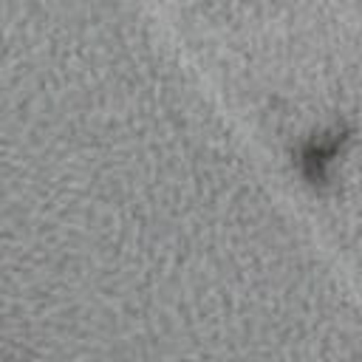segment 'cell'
<instances>
[{
	"mask_svg": "<svg viewBox=\"0 0 362 362\" xmlns=\"http://www.w3.org/2000/svg\"><path fill=\"white\" fill-rule=\"evenodd\" d=\"M337 150H339V139H320V141H314L308 150H305V156H303V164H305V173L317 181V178H322L325 175V167L331 164V158L337 156Z\"/></svg>",
	"mask_w": 362,
	"mask_h": 362,
	"instance_id": "1",
	"label": "cell"
}]
</instances>
